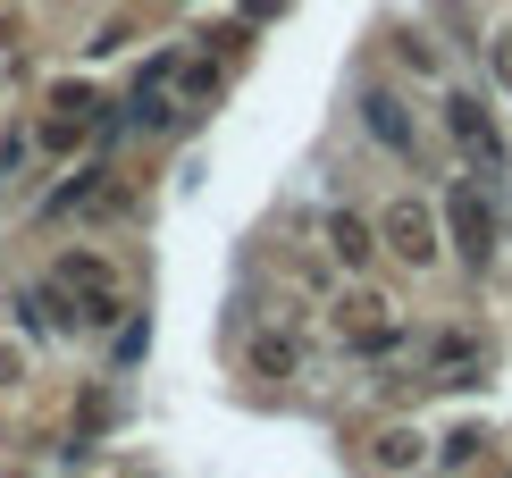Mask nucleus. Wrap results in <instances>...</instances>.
I'll return each instance as SVG.
<instances>
[{
  "mask_svg": "<svg viewBox=\"0 0 512 478\" xmlns=\"http://www.w3.org/2000/svg\"><path fill=\"white\" fill-rule=\"evenodd\" d=\"M437 219H445V244H454V260L471 277L496 269V252H504V227H496V185L471 177V168H454L437 193Z\"/></svg>",
  "mask_w": 512,
  "mask_h": 478,
  "instance_id": "nucleus-1",
  "label": "nucleus"
},
{
  "mask_svg": "<svg viewBox=\"0 0 512 478\" xmlns=\"http://www.w3.org/2000/svg\"><path fill=\"white\" fill-rule=\"evenodd\" d=\"M437 126H445V143H454V160L471 168V177H487V185H504V177H512V135H504V118H496V101H487V93H462V84H445Z\"/></svg>",
  "mask_w": 512,
  "mask_h": 478,
  "instance_id": "nucleus-2",
  "label": "nucleus"
},
{
  "mask_svg": "<svg viewBox=\"0 0 512 478\" xmlns=\"http://www.w3.org/2000/svg\"><path fill=\"white\" fill-rule=\"evenodd\" d=\"M353 118H361V135L387 151V160H403V168H429V135H420V110L395 93V84H361Z\"/></svg>",
  "mask_w": 512,
  "mask_h": 478,
  "instance_id": "nucleus-3",
  "label": "nucleus"
},
{
  "mask_svg": "<svg viewBox=\"0 0 512 478\" xmlns=\"http://www.w3.org/2000/svg\"><path fill=\"white\" fill-rule=\"evenodd\" d=\"M370 219H378V244H387L403 269H437V260H445L437 202H420V193H387V210H370Z\"/></svg>",
  "mask_w": 512,
  "mask_h": 478,
  "instance_id": "nucleus-4",
  "label": "nucleus"
},
{
  "mask_svg": "<svg viewBox=\"0 0 512 478\" xmlns=\"http://www.w3.org/2000/svg\"><path fill=\"white\" fill-rule=\"evenodd\" d=\"M51 286H68V294H76V311L93 319V328H118L126 294H118V269H110L101 252H59V260H51Z\"/></svg>",
  "mask_w": 512,
  "mask_h": 478,
  "instance_id": "nucleus-5",
  "label": "nucleus"
},
{
  "mask_svg": "<svg viewBox=\"0 0 512 478\" xmlns=\"http://www.w3.org/2000/svg\"><path fill=\"white\" fill-rule=\"evenodd\" d=\"M336 336H345V353H361V361L403 353V319H395V302H378V294H345L336 302Z\"/></svg>",
  "mask_w": 512,
  "mask_h": 478,
  "instance_id": "nucleus-6",
  "label": "nucleus"
},
{
  "mask_svg": "<svg viewBox=\"0 0 512 478\" xmlns=\"http://www.w3.org/2000/svg\"><path fill=\"white\" fill-rule=\"evenodd\" d=\"M319 244H328V260L345 277H370L378 260H387V244H378V219L370 210H353V202H336L328 219H319Z\"/></svg>",
  "mask_w": 512,
  "mask_h": 478,
  "instance_id": "nucleus-7",
  "label": "nucleus"
},
{
  "mask_svg": "<svg viewBox=\"0 0 512 478\" xmlns=\"http://www.w3.org/2000/svg\"><path fill=\"white\" fill-rule=\"evenodd\" d=\"M17 328H26V336H76L84 311H76L68 286H26V294H17Z\"/></svg>",
  "mask_w": 512,
  "mask_h": 478,
  "instance_id": "nucleus-8",
  "label": "nucleus"
},
{
  "mask_svg": "<svg viewBox=\"0 0 512 478\" xmlns=\"http://www.w3.org/2000/svg\"><path fill=\"white\" fill-rule=\"evenodd\" d=\"M168 84H177V59H152V68H143V84L126 93V126H135V135L168 126Z\"/></svg>",
  "mask_w": 512,
  "mask_h": 478,
  "instance_id": "nucleus-9",
  "label": "nucleus"
},
{
  "mask_svg": "<svg viewBox=\"0 0 512 478\" xmlns=\"http://www.w3.org/2000/svg\"><path fill=\"white\" fill-rule=\"evenodd\" d=\"M429 369H437V378H454V386H479V369H487V344H479L471 328H445V336L429 344Z\"/></svg>",
  "mask_w": 512,
  "mask_h": 478,
  "instance_id": "nucleus-10",
  "label": "nucleus"
},
{
  "mask_svg": "<svg viewBox=\"0 0 512 478\" xmlns=\"http://www.w3.org/2000/svg\"><path fill=\"white\" fill-rule=\"evenodd\" d=\"M110 193H118V185H110V168H101V160H84L76 177L59 185L51 202H42V219H76V210H93V202H110Z\"/></svg>",
  "mask_w": 512,
  "mask_h": 478,
  "instance_id": "nucleus-11",
  "label": "nucleus"
},
{
  "mask_svg": "<svg viewBox=\"0 0 512 478\" xmlns=\"http://www.w3.org/2000/svg\"><path fill=\"white\" fill-rule=\"evenodd\" d=\"M244 361H252V378H294V369H303V344H294L286 328H252Z\"/></svg>",
  "mask_w": 512,
  "mask_h": 478,
  "instance_id": "nucleus-12",
  "label": "nucleus"
},
{
  "mask_svg": "<svg viewBox=\"0 0 512 478\" xmlns=\"http://www.w3.org/2000/svg\"><path fill=\"white\" fill-rule=\"evenodd\" d=\"M370 453H378V470H420L429 462V437H420V428H387Z\"/></svg>",
  "mask_w": 512,
  "mask_h": 478,
  "instance_id": "nucleus-13",
  "label": "nucleus"
},
{
  "mask_svg": "<svg viewBox=\"0 0 512 478\" xmlns=\"http://www.w3.org/2000/svg\"><path fill=\"white\" fill-rule=\"evenodd\" d=\"M387 42H395V68H403V76H437V42L420 34V26H395Z\"/></svg>",
  "mask_w": 512,
  "mask_h": 478,
  "instance_id": "nucleus-14",
  "label": "nucleus"
},
{
  "mask_svg": "<svg viewBox=\"0 0 512 478\" xmlns=\"http://www.w3.org/2000/svg\"><path fill=\"white\" fill-rule=\"evenodd\" d=\"M34 151V135L26 126H0V193H9V177H17V160Z\"/></svg>",
  "mask_w": 512,
  "mask_h": 478,
  "instance_id": "nucleus-15",
  "label": "nucleus"
},
{
  "mask_svg": "<svg viewBox=\"0 0 512 478\" xmlns=\"http://www.w3.org/2000/svg\"><path fill=\"white\" fill-rule=\"evenodd\" d=\"M126 42H135V17H110V26L84 42V59H110V51H126Z\"/></svg>",
  "mask_w": 512,
  "mask_h": 478,
  "instance_id": "nucleus-16",
  "label": "nucleus"
},
{
  "mask_svg": "<svg viewBox=\"0 0 512 478\" xmlns=\"http://www.w3.org/2000/svg\"><path fill=\"white\" fill-rule=\"evenodd\" d=\"M487 68H496V84L512 93V26H496V34H487Z\"/></svg>",
  "mask_w": 512,
  "mask_h": 478,
  "instance_id": "nucleus-17",
  "label": "nucleus"
},
{
  "mask_svg": "<svg viewBox=\"0 0 512 478\" xmlns=\"http://www.w3.org/2000/svg\"><path fill=\"white\" fill-rule=\"evenodd\" d=\"M479 445H487V428H454L437 453H445V462H479Z\"/></svg>",
  "mask_w": 512,
  "mask_h": 478,
  "instance_id": "nucleus-18",
  "label": "nucleus"
},
{
  "mask_svg": "<svg viewBox=\"0 0 512 478\" xmlns=\"http://www.w3.org/2000/svg\"><path fill=\"white\" fill-rule=\"evenodd\" d=\"M26 378V353H17V344H0V386H17Z\"/></svg>",
  "mask_w": 512,
  "mask_h": 478,
  "instance_id": "nucleus-19",
  "label": "nucleus"
},
{
  "mask_svg": "<svg viewBox=\"0 0 512 478\" xmlns=\"http://www.w3.org/2000/svg\"><path fill=\"white\" fill-rule=\"evenodd\" d=\"M9 51H17V17L0 9V59H9Z\"/></svg>",
  "mask_w": 512,
  "mask_h": 478,
  "instance_id": "nucleus-20",
  "label": "nucleus"
}]
</instances>
